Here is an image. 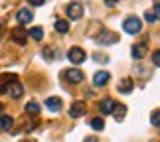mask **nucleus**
Listing matches in <instances>:
<instances>
[{"label": "nucleus", "instance_id": "nucleus-1", "mask_svg": "<svg viewBox=\"0 0 160 142\" xmlns=\"http://www.w3.org/2000/svg\"><path fill=\"white\" fill-rule=\"evenodd\" d=\"M122 30H125L127 34H138L140 30H142V20L140 18H137V16H128L125 22H122Z\"/></svg>", "mask_w": 160, "mask_h": 142}, {"label": "nucleus", "instance_id": "nucleus-2", "mask_svg": "<svg viewBox=\"0 0 160 142\" xmlns=\"http://www.w3.org/2000/svg\"><path fill=\"white\" fill-rule=\"evenodd\" d=\"M61 77H63L65 81H69V83L75 85V83H81L85 75H83V71L73 69V67H71V69H63V71H61Z\"/></svg>", "mask_w": 160, "mask_h": 142}, {"label": "nucleus", "instance_id": "nucleus-3", "mask_svg": "<svg viewBox=\"0 0 160 142\" xmlns=\"http://www.w3.org/2000/svg\"><path fill=\"white\" fill-rule=\"evenodd\" d=\"M85 57H87V53H85L81 47H77V46H75V47H71L69 51H67V59H69L73 65H79V63H83V61H85Z\"/></svg>", "mask_w": 160, "mask_h": 142}, {"label": "nucleus", "instance_id": "nucleus-4", "mask_svg": "<svg viewBox=\"0 0 160 142\" xmlns=\"http://www.w3.org/2000/svg\"><path fill=\"white\" fill-rule=\"evenodd\" d=\"M65 12H67V18H69V20H79V18L83 16V6H81V2H69Z\"/></svg>", "mask_w": 160, "mask_h": 142}, {"label": "nucleus", "instance_id": "nucleus-5", "mask_svg": "<svg viewBox=\"0 0 160 142\" xmlns=\"http://www.w3.org/2000/svg\"><path fill=\"white\" fill-rule=\"evenodd\" d=\"M10 38H12V42H14V44H18V46H24V44H26V38H28V34H26V28H24V26H16L14 30H12Z\"/></svg>", "mask_w": 160, "mask_h": 142}, {"label": "nucleus", "instance_id": "nucleus-6", "mask_svg": "<svg viewBox=\"0 0 160 142\" xmlns=\"http://www.w3.org/2000/svg\"><path fill=\"white\" fill-rule=\"evenodd\" d=\"M95 42L97 44H115V42H119V36L111 30H103L99 36H95Z\"/></svg>", "mask_w": 160, "mask_h": 142}, {"label": "nucleus", "instance_id": "nucleus-7", "mask_svg": "<svg viewBox=\"0 0 160 142\" xmlns=\"http://www.w3.org/2000/svg\"><path fill=\"white\" fill-rule=\"evenodd\" d=\"M32 18H34V14H32V10H30V8H20V10L16 12V20H18L20 26L30 24V22H32Z\"/></svg>", "mask_w": 160, "mask_h": 142}, {"label": "nucleus", "instance_id": "nucleus-8", "mask_svg": "<svg viewBox=\"0 0 160 142\" xmlns=\"http://www.w3.org/2000/svg\"><path fill=\"white\" fill-rule=\"evenodd\" d=\"M115 107H117V103H115V101H113V99H111V97L103 99V101L99 103V110H101L103 115H111V113H113V110H115Z\"/></svg>", "mask_w": 160, "mask_h": 142}, {"label": "nucleus", "instance_id": "nucleus-9", "mask_svg": "<svg viewBox=\"0 0 160 142\" xmlns=\"http://www.w3.org/2000/svg\"><path fill=\"white\" fill-rule=\"evenodd\" d=\"M85 103H81V101H77V103H73L71 105V109H69V116L71 119H77V116H83L85 115Z\"/></svg>", "mask_w": 160, "mask_h": 142}, {"label": "nucleus", "instance_id": "nucleus-10", "mask_svg": "<svg viewBox=\"0 0 160 142\" xmlns=\"http://www.w3.org/2000/svg\"><path fill=\"white\" fill-rule=\"evenodd\" d=\"M14 81H18L14 73H8V75H4L2 79H0V95L6 93V91H8V87H10V85L14 83Z\"/></svg>", "mask_w": 160, "mask_h": 142}, {"label": "nucleus", "instance_id": "nucleus-11", "mask_svg": "<svg viewBox=\"0 0 160 142\" xmlns=\"http://www.w3.org/2000/svg\"><path fill=\"white\" fill-rule=\"evenodd\" d=\"M109 79H111V75L107 71H97L93 75V83L97 85V87H105V85L109 83Z\"/></svg>", "mask_w": 160, "mask_h": 142}, {"label": "nucleus", "instance_id": "nucleus-12", "mask_svg": "<svg viewBox=\"0 0 160 142\" xmlns=\"http://www.w3.org/2000/svg\"><path fill=\"white\" fill-rule=\"evenodd\" d=\"M6 93H8L12 99H20L22 97V93H24V87H22V83H18V81H14L8 87V91H6Z\"/></svg>", "mask_w": 160, "mask_h": 142}, {"label": "nucleus", "instance_id": "nucleus-13", "mask_svg": "<svg viewBox=\"0 0 160 142\" xmlns=\"http://www.w3.org/2000/svg\"><path fill=\"white\" fill-rule=\"evenodd\" d=\"M46 107H48V110H52V113H59V109H61V99H59V97H50V99H46Z\"/></svg>", "mask_w": 160, "mask_h": 142}, {"label": "nucleus", "instance_id": "nucleus-14", "mask_svg": "<svg viewBox=\"0 0 160 142\" xmlns=\"http://www.w3.org/2000/svg\"><path fill=\"white\" fill-rule=\"evenodd\" d=\"M131 91H132V79H128V77L121 79V81H119V93H122V95H128Z\"/></svg>", "mask_w": 160, "mask_h": 142}, {"label": "nucleus", "instance_id": "nucleus-15", "mask_svg": "<svg viewBox=\"0 0 160 142\" xmlns=\"http://www.w3.org/2000/svg\"><path fill=\"white\" fill-rule=\"evenodd\" d=\"M146 51H148V47H146V44H137V46H132V57L134 59H142Z\"/></svg>", "mask_w": 160, "mask_h": 142}, {"label": "nucleus", "instance_id": "nucleus-16", "mask_svg": "<svg viewBox=\"0 0 160 142\" xmlns=\"http://www.w3.org/2000/svg\"><path fill=\"white\" fill-rule=\"evenodd\" d=\"M12 125H14V119H12L10 115H4V116H0V128L2 130H10Z\"/></svg>", "mask_w": 160, "mask_h": 142}, {"label": "nucleus", "instance_id": "nucleus-17", "mask_svg": "<svg viewBox=\"0 0 160 142\" xmlns=\"http://www.w3.org/2000/svg\"><path fill=\"white\" fill-rule=\"evenodd\" d=\"M55 32H59V34H67L69 32V24H67L65 20H55Z\"/></svg>", "mask_w": 160, "mask_h": 142}, {"label": "nucleus", "instance_id": "nucleus-18", "mask_svg": "<svg viewBox=\"0 0 160 142\" xmlns=\"http://www.w3.org/2000/svg\"><path fill=\"white\" fill-rule=\"evenodd\" d=\"M40 110H42V107H40L36 101H30V103L26 105V113H28V115H38Z\"/></svg>", "mask_w": 160, "mask_h": 142}, {"label": "nucleus", "instance_id": "nucleus-19", "mask_svg": "<svg viewBox=\"0 0 160 142\" xmlns=\"http://www.w3.org/2000/svg\"><path fill=\"white\" fill-rule=\"evenodd\" d=\"M91 128H93V130H103V128H105V120L103 119H99V116H95V119H91Z\"/></svg>", "mask_w": 160, "mask_h": 142}, {"label": "nucleus", "instance_id": "nucleus-20", "mask_svg": "<svg viewBox=\"0 0 160 142\" xmlns=\"http://www.w3.org/2000/svg\"><path fill=\"white\" fill-rule=\"evenodd\" d=\"M30 38H34V40H42V38H44V30H42V28H32V30H30Z\"/></svg>", "mask_w": 160, "mask_h": 142}, {"label": "nucleus", "instance_id": "nucleus-21", "mask_svg": "<svg viewBox=\"0 0 160 142\" xmlns=\"http://www.w3.org/2000/svg\"><path fill=\"white\" fill-rule=\"evenodd\" d=\"M113 113H115V116H117V120H121V119H122V116H125V115H127V109H125V107H122V105H117V107H115V110H113Z\"/></svg>", "mask_w": 160, "mask_h": 142}, {"label": "nucleus", "instance_id": "nucleus-22", "mask_svg": "<svg viewBox=\"0 0 160 142\" xmlns=\"http://www.w3.org/2000/svg\"><path fill=\"white\" fill-rule=\"evenodd\" d=\"M150 122H152V126L160 128V109H158V110H154V113L150 115Z\"/></svg>", "mask_w": 160, "mask_h": 142}, {"label": "nucleus", "instance_id": "nucleus-23", "mask_svg": "<svg viewBox=\"0 0 160 142\" xmlns=\"http://www.w3.org/2000/svg\"><path fill=\"white\" fill-rule=\"evenodd\" d=\"M152 63H154L156 67H160V49L152 51Z\"/></svg>", "mask_w": 160, "mask_h": 142}, {"label": "nucleus", "instance_id": "nucleus-24", "mask_svg": "<svg viewBox=\"0 0 160 142\" xmlns=\"http://www.w3.org/2000/svg\"><path fill=\"white\" fill-rule=\"evenodd\" d=\"M44 57H46L48 61L53 59V49H52V47H46V49H44Z\"/></svg>", "mask_w": 160, "mask_h": 142}, {"label": "nucleus", "instance_id": "nucleus-25", "mask_svg": "<svg viewBox=\"0 0 160 142\" xmlns=\"http://www.w3.org/2000/svg\"><path fill=\"white\" fill-rule=\"evenodd\" d=\"M144 20H146V22H150V24H152V22H154V20H156V16H154V14H152V12L148 10V12H146V14H144Z\"/></svg>", "mask_w": 160, "mask_h": 142}, {"label": "nucleus", "instance_id": "nucleus-26", "mask_svg": "<svg viewBox=\"0 0 160 142\" xmlns=\"http://www.w3.org/2000/svg\"><path fill=\"white\" fill-rule=\"evenodd\" d=\"M152 14H154L156 18H160V2H156L154 6H152Z\"/></svg>", "mask_w": 160, "mask_h": 142}, {"label": "nucleus", "instance_id": "nucleus-27", "mask_svg": "<svg viewBox=\"0 0 160 142\" xmlns=\"http://www.w3.org/2000/svg\"><path fill=\"white\" fill-rule=\"evenodd\" d=\"M83 142H99V140H97V138H95V136H87V138H85V140H83Z\"/></svg>", "mask_w": 160, "mask_h": 142}, {"label": "nucleus", "instance_id": "nucleus-28", "mask_svg": "<svg viewBox=\"0 0 160 142\" xmlns=\"http://www.w3.org/2000/svg\"><path fill=\"white\" fill-rule=\"evenodd\" d=\"M42 4H44V0H34L32 2V6H42Z\"/></svg>", "mask_w": 160, "mask_h": 142}, {"label": "nucleus", "instance_id": "nucleus-29", "mask_svg": "<svg viewBox=\"0 0 160 142\" xmlns=\"http://www.w3.org/2000/svg\"><path fill=\"white\" fill-rule=\"evenodd\" d=\"M0 113H2V103H0Z\"/></svg>", "mask_w": 160, "mask_h": 142}, {"label": "nucleus", "instance_id": "nucleus-30", "mask_svg": "<svg viewBox=\"0 0 160 142\" xmlns=\"http://www.w3.org/2000/svg\"><path fill=\"white\" fill-rule=\"evenodd\" d=\"M22 142H26V140H22Z\"/></svg>", "mask_w": 160, "mask_h": 142}]
</instances>
